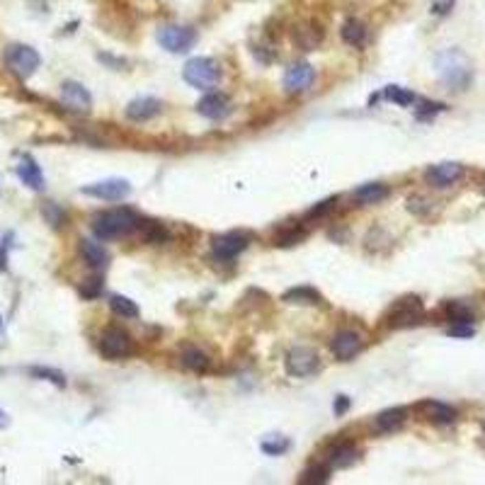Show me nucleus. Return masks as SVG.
Masks as SVG:
<instances>
[{"label":"nucleus","instance_id":"nucleus-2","mask_svg":"<svg viewBox=\"0 0 485 485\" xmlns=\"http://www.w3.org/2000/svg\"><path fill=\"white\" fill-rule=\"evenodd\" d=\"M437 73L449 90H466L471 85V78H473L471 61L459 49H446L437 56Z\"/></svg>","mask_w":485,"mask_h":485},{"label":"nucleus","instance_id":"nucleus-28","mask_svg":"<svg viewBox=\"0 0 485 485\" xmlns=\"http://www.w3.org/2000/svg\"><path fill=\"white\" fill-rule=\"evenodd\" d=\"M27 371H30V376H34V378L49 381V383H54V386H58V388H66V376H63L58 369H52V367H30Z\"/></svg>","mask_w":485,"mask_h":485},{"label":"nucleus","instance_id":"nucleus-25","mask_svg":"<svg viewBox=\"0 0 485 485\" xmlns=\"http://www.w3.org/2000/svg\"><path fill=\"white\" fill-rule=\"evenodd\" d=\"M209 364H211V359L206 357V354L202 352V349L189 347V349H184V352H182V367L189 369V371L204 374L206 369H209Z\"/></svg>","mask_w":485,"mask_h":485},{"label":"nucleus","instance_id":"nucleus-9","mask_svg":"<svg viewBox=\"0 0 485 485\" xmlns=\"http://www.w3.org/2000/svg\"><path fill=\"white\" fill-rule=\"evenodd\" d=\"M313 80H316V68L306 61H297L286 68L284 90L289 92V95H301V92H306L308 87L313 85Z\"/></svg>","mask_w":485,"mask_h":485},{"label":"nucleus","instance_id":"nucleus-24","mask_svg":"<svg viewBox=\"0 0 485 485\" xmlns=\"http://www.w3.org/2000/svg\"><path fill=\"white\" fill-rule=\"evenodd\" d=\"M286 303H299V306H308V303H321V294L311 286H294L281 297Z\"/></svg>","mask_w":485,"mask_h":485},{"label":"nucleus","instance_id":"nucleus-22","mask_svg":"<svg viewBox=\"0 0 485 485\" xmlns=\"http://www.w3.org/2000/svg\"><path fill=\"white\" fill-rule=\"evenodd\" d=\"M388 197V187L381 182H369V184H362V187L354 189V200L359 202L362 206H369V204H378Z\"/></svg>","mask_w":485,"mask_h":485},{"label":"nucleus","instance_id":"nucleus-8","mask_svg":"<svg viewBox=\"0 0 485 485\" xmlns=\"http://www.w3.org/2000/svg\"><path fill=\"white\" fill-rule=\"evenodd\" d=\"M97 345H100L103 357L114 359V362L129 357V354L133 352L131 337H129L124 330H119V327H109V330H105L103 335H100V343Z\"/></svg>","mask_w":485,"mask_h":485},{"label":"nucleus","instance_id":"nucleus-37","mask_svg":"<svg viewBox=\"0 0 485 485\" xmlns=\"http://www.w3.org/2000/svg\"><path fill=\"white\" fill-rule=\"evenodd\" d=\"M473 325L471 323H454V325L449 327V335L451 337H471L473 335Z\"/></svg>","mask_w":485,"mask_h":485},{"label":"nucleus","instance_id":"nucleus-21","mask_svg":"<svg viewBox=\"0 0 485 485\" xmlns=\"http://www.w3.org/2000/svg\"><path fill=\"white\" fill-rule=\"evenodd\" d=\"M340 36H343V41L347 46L362 49V46H367L369 30H367V25H364L362 20H357V17H349V20L343 25V30H340Z\"/></svg>","mask_w":485,"mask_h":485},{"label":"nucleus","instance_id":"nucleus-10","mask_svg":"<svg viewBox=\"0 0 485 485\" xmlns=\"http://www.w3.org/2000/svg\"><path fill=\"white\" fill-rule=\"evenodd\" d=\"M158 41L170 54H184L194 46L197 34H194V30H189V27H163V30L158 32Z\"/></svg>","mask_w":485,"mask_h":485},{"label":"nucleus","instance_id":"nucleus-31","mask_svg":"<svg viewBox=\"0 0 485 485\" xmlns=\"http://www.w3.org/2000/svg\"><path fill=\"white\" fill-rule=\"evenodd\" d=\"M260 449L265 451L267 456H281L291 449V442L286 437H274V440H265L260 444Z\"/></svg>","mask_w":485,"mask_h":485},{"label":"nucleus","instance_id":"nucleus-7","mask_svg":"<svg viewBox=\"0 0 485 485\" xmlns=\"http://www.w3.org/2000/svg\"><path fill=\"white\" fill-rule=\"evenodd\" d=\"M80 192L103 202H122L131 194V184H129L127 180L112 177V180H103V182L85 184V187H80Z\"/></svg>","mask_w":485,"mask_h":485},{"label":"nucleus","instance_id":"nucleus-1","mask_svg":"<svg viewBox=\"0 0 485 485\" xmlns=\"http://www.w3.org/2000/svg\"><path fill=\"white\" fill-rule=\"evenodd\" d=\"M138 226H141V219L131 209H112L92 219V233L97 240H114L131 235L133 230H138Z\"/></svg>","mask_w":485,"mask_h":485},{"label":"nucleus","instance_id":"nucleus-20","mask_svg":"<svg viewBox=\"0 0 485 485\" xmlns=\"http://www.w3.org/2000/svg\"><path fill=\"white\" fill-rule=\"evenodd\" d=\"M357 459H359L357 446L349 444V442L335 444L330 451H327V466H330V468H349V466H354V461Z\"/></svg>","mask_w":485,"mask_h":485},{"label":"nucleus","instance_id":"nucleus-6","mask_svg":"<svg viewBox=\"0 0 485 485\" xmlns=\"http://www.w3.org/2000/svg\"><path fill=\"white\" fill-rule=\"evenodd\" d=\"M424 318V308H422V301L418 297H405L396 303L386 316V325L388 327H410V325H418L420 321Z\"/></svg>","mask_w":485,"mask_h":485},{"label":"nucleus","instance_id":"nucleus-4","mask_svg":"<svg viewBox=\"0 0 485 485\" xmlns=\"http://www.w3.org/2000/svg\"><path fill=\"white\" fill-rule=\"evenodd\" d=\"M6 66L12 76H17L20 80H27L36 73V68L41 66V56L36 54V49L27 44H10L3 54Z\"/></svg>","mask_w":485,"mask_h":485},{"label":"nucleus","instance_id":"nucleus-16","mask_svg":"<svg viewBox=\"0 0 485 485\" xmlns=\"http://www.w3.org/2000/svg\"><path fill=\"white\" fill-rule=\"evenodd\" d=\"M160 112H163V105H160V100H155V97H149V95L131 100V103L127 105V109H124L127 119H131V122H149V119L158 117Z\"/></svg>","mask_w":485,"mask_h":485},{"label":"nucleus","instance_id":"nucleus-18","mask_svg":"<svg viewBox=\"0 0 485 485\" xmlns=\"http://www.w3.org/2000/svg\"><path fill=\"white\" fill-rule=\"evenodd\" d=\"M80 255L83 260L87 262V265L92 267V270H105V267L109 265V252L107 248H103L100 243H95V240L90 238H80Z\"/></svg>","mask_w":485,"mask_h":485},{"label":"nucleus","instance_id":"nucleus-42","mask_svg":"<svg viewBox=\"0 0 485 485\" xmlns=\"http://www.w3.org/2000/svg\"><path fill=\"white\" fill-rule=\"evenodd\" d=\"M0 327H3V316H0Z\"/></svg>","mask_w":485,"mask_h":485},{"label":"nucleus","instance_id":"nucleus-32","mask_svg":"<svg viewBox=\"0 0 485 485\" xmlns=\"http://www.w3.org/2000/svg\"><path fill=\"white\" fill-rule=\"evenodd\" d=\"M41 211H44V219L49 221L54 228H61V226H66V214H63V209L58 204H54V202H46Z\"/></svg>","mask_w":485,"mask_h":485},{"label":"nucleus","instance_id":"nucleus-38","mask_svg":"<svg viewBox=\"0 0 485 485\" xmlns=\"http://www.w3.org/2000/svg\"><path fill=\"white\" fill-rule=\"evenodd\" d=\"M408 209L415 211V214H424L429 209V202L422 200V197H410L408 200Z\"/></svg>","mask_w":485,"mask_h":485},{"label":"nucleus","instance_id":"nucleus-5","mask_svg":"<svg viewBox=\"0 0 485 485\" xmlns=\"http://www.w3.org/2000/svg\"><path fill=\"white\" fill-rule=\"evenodd\" d=\"M284 369H286V374L294 378L313 376V374L321 369V357H318V352L311 347H294L286 352Z\"/></svg>","mask_w":485,"mask_h":485},{"label":"nucleus","instance_id":"nucleus-27","mask_svg":"<svg viewBox=\"0 0 485 485\" xmlns=\"http://www.w3.org/2000/svg\"><path fill=\"white\" fill-rule=\"evenodd\" d=\"M381 95H383V100L400 105V107H408V105H413L415 100H418V97H415V92L405 90V87H400V85H388V87H383Z\"/></svg>","mask_w":485,"mask_h":485},{"label":"nucleus","instance_id":"nucleus-30","mask_svg":"<svg viewBox=\"0 0 485 485\" xmlns=\"http://www.w3.org/2000/svg\"><path fill=\"white\" fill-rule=\"evenodd\" d=\"M446 316H449L451 323H473V311L461 301L446 303Z\"/></svg>","mask_w":485,"mask_h":485},{"label":"nucleus","instance_id":"nucleus-41","mask_svg":"<svg viewBox=\"0 0 485 485\" xmlns=\"http://www.w3.org/2000/svg\"><path fill=\"white\" fill-rule=\"evenodd\" d=\"M8 424H10V415H8L6 410H0V429H6Z\"/></svg>","mask_w":485,"mask_h":485},{"label":"nucleus","instance_id":"nucleus-39","mask_svg":"<svg viewBox=\"0 0 485 485\" xmlns=\"http://www.w3.org/2000/svg\"><path fill=\"white\" fill-rule=\"evenodd\" d=\"M332 408H335V415H345L347 413V408H349V398L347 396H337V400H335Z\"/></svg>","mask_w":485,"mask_h":485},{"label":"nucleus","instance_id":"nucleus-26","mask_svg":"<svg viewBox=\"0 0 485 485\" xmlns=\"http://www.w3.org/2000/svg\"><path fill=\"white\" fill-rule=\"evenodd\" d=\"M138 230L143 233V238L149 240V243H165V240L170 238L168 228H165L163 224H158V221H141V226H138Z\"/></svg>","mask_w":485,"mask_h":485},{"label":"nucleus","instance_id":"nucleus-34","mask_svg":"<svg viewBox=\"0 0 485 485\" xmlns=\"http://www.w3.org/2000/svg\"><path fill=\"white\" fill-rule=\"evenodd\" d=\"M306 238V230L303 228H291V230H286V233H281L279 238L274 240V246H279V248H289V246H294V243H299V240H303Z\"/></svg>","mask_w":485,"mask_h":485},{"label":"nucleus","instance_id":"nucleus-17","mask_svg":"<svg viewBox=\"0 0 485 485\" xmlns=\"http://www.w3.org/2000/svg\"><path fill=\"white\" fill-rule=\"evenodd\" d=\"M17 177L27 184L34 192H41L44 189V175H41V168L36 165V160L32 155H20V163H17Z\"/></svg>","mask_w":485,"mask_h":485},{"label":"nucleus","instance_id":"nucleus-40","mask_svg":"<svg viewBox=\"0 0 485 485\" xmlns=\"http://www.w3.org/2000/svg\"><path fill=\"white\" fill-rule=\"evenodd\" d=\"M451 6H454V0H444V3H437V6H434V12L444 15V12H449L446 8H451Z\"/></svg>","mask_w":485,"mask_h":485},{"label":"nucleus","instance_id":"nucleus-14","mask_svg":"<svg viewBox=\"0 0 485 485\" xmlns=\"http://www.w3.org/2000/svg\"><path fill=\"white\" fill-rule=\"evenodd\" d=\"M461 177H464V165H459V163L432 165V168H427V173H424V180L437 189L451 187V184H456Z\"/></svg>","mask_w":485,"mask_h":485},{"label":"nucleus","instance_id":"nucleus-29","mask_svg":"<svg viewBox=\"0 0 485 485\" xmlns=\"http://www.w3.org/2000/svg\"><path fill=\"white\" fill-rule=\"evenodd\" d=\"M109 308H112L117 316H122V318H138V306L131 301V299H127V297H112L109 299Z\"/></svg>","mask_w":485,"mask_h":485},{"label":"nucleus","instance_id":"nucleus-19","mask_svg":"<svg viewBox=\"0 0 485 485\" xmlns=\"http://www.w3.org/2000/svg\"><path fill=\"white\" fill-rule=\"evenodd\" d=\"M420 410H422L424 420L434 424H451L456 420V410L446 403H440V400H424V403H420Z\"/></svg>","mask_w":485,"mask_h":485},{"label":"nucleus","instance_id":"nucleus-36","mask_svg":"<svg viewBox=\"0 0 485 485\" xmlns=\"http://www.w3.org/2000/svg\"><path fill=\"white\" fill-rule=\"evenodd\" d=\"M335 206H337V200L332 197V200H325V202H321L318 206H313V209L308 211V216H311V219H321V216L330 214V211L335 209Z\"/></svg>","mask_w":485,"mask_h":485},{"label":"nucleus","instance_id":"nucleus-23","mask_svg":"<svg viewBox=\"0 0 485 485\" xmlns=\"http://www.w3.org/2000/svg\"><path fill=\"white\" fill-rule=\"evenodd\" d=\"M408 420V410L405 408H388L383 410V413L376 415V427L381 429V432H394V429L403 427V422Z\"/></svg>","mask_w":485,"mask_h":485},{"label":"nucleus","instance_id":"nucleus-11","mask_svg":"<svg viewBox=\"0 0 485 485\" xmlns=\"http://www.w3.org/2000/svg\"><path fill=\"white\" fill-rule=\"evenodd\" d=\"M248 246H250V238H248L246 233L230 230V233H224V235H219V238H214L211 252H214V257H219V260H233V257H238Z\"/></svg>","mask_w":485,"mask_h":485},{"label":"nucleus","instance_id":"nucleus-3","mask_svg":"<svg viewBox=\"0 0 485 485\" xmlns=\"http://www.w3.org/2000/svg\"><path fill=\"white\" fill-rule=\"evenodd\" d=\"M182 78L187 85L197 87V90H209L221 80V66L211 56L189 58L182 68Z\"/></svg>","mask_w":485,"mask_h":485},{"label":"nucleus","instance_id":"nucleus-35","mask_svg":"<svg viewBox=\"0 0 485 485\" xmlns=\"http://www.w3.org/2000/svg\"><path fill=\"white\" fill-rule=\"evenodd\" d=\"M100 291H103V279H97V277H92V279H85L80 284L83 299H95Z\"/></svg>","mask_w":485,"mask_h":485},{"label":"nucleus","instance_id":"nucleus-33","mask_svg":"<svg viewBox=\"0 0 485 485\" xmlns=\"http://www.w3.org/2000/svg\"><path fill=\"white\" fill-rule=\"evenodd\" d=\"M299 480H301V483H327V480H330V466H316V468H308Z\"/></svg>","mask_w":485,"mask_h":485},{"label":"nucleus","instance_id":"nucleus-13","mask_svg":"<svg viewBox=\"0 0 485 485\" xmlns=\"http://www.w3.org/2000/svg\"><path fill=\"white\" fill-rule=\"evenodd\" d=\"M197 112H200L202 117L219 122V119H226L233 112V105H230V97L224 95V92H209V95H204L200 103H197Z\"/></svg>","mask_w":485,"mask_h":485},{"label":"nucleus","instance_id":"nucleus-12","mask_svg":"<svg viewBox=\"0 0 485 485\" xmlns=\"http://www.w3.org/2000/svg\"><path fill=\"white\" fill-rule=\"evenodd\" d=\"M61 103L66 105L71 112L85 114V112H90V107H92V95L87 92L85 85H80V83L66 80L61 85Z\"/></svg>","mask_w":485,"mask_h":485},{"label":"nucleus","instance_id":"nucleus-15","mask_svg":"<svg viewBox=\"0 0 485 485\" xmlns=\"http://www.w3.org/2000/svg\"><path fill=\"white\" fill-rule=\"evenodd\" d=\"M362 347H364L362 337H359L357 332H352V330H340L335 337H332V343H330L332 354H335L340 362H349L354 354L362 352Z\"/></svg>","mask_w":485,"mask_h":485}]
</instances>
